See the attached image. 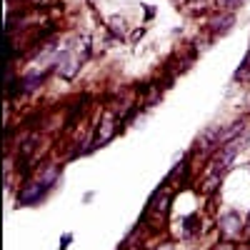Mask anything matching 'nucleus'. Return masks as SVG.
<instances>
[{"instance_id":"1","label":"nucleus","mask_w":250,"mask_h":250,"mask_svg":"<svg viewBox=\"0 0 250 250\" xmlns=\"http://www.w3.org/2000/svg\"><path fill=\"white\" fill-rule=\"evenodd\" d=\"M240 145H243L240 138H238V140H230V143H225V145H220V153L213 158V173H223L228 165L235 160V155H238V150H240Z\"/></svg>"},{"instance_id":"2","label":"nucleus","mask_w":250,"mask_h":250,"mask_svg":"<svg viewBox=\"0 0 250 250\" xmlns=\"http://www.w3.org/2000/svg\"><path fill=\"white\" fill-rule=\"evenodd\" d=\"M218 228H220V235H223L225 240H235V238L240 235V230H243V218H240V213H238V210L223 213Z\"/></svg>"},{"instance_id":"3","label":"nucleus","mask_w":250,"mask_h":250,"mask_svg":"<svg viewBox=\"0 0 250 250\" xmlns=\"http://www.w3.org/2000/svg\"><path fill=\"white\" fill-rule=\"evenodd\" d=\"M45 190L48 188L43 183H25L23 188H20V193H18V205H35V203H40V198H43Z\"/></svg>"},{"instance_id":"4","label":"nucleus","mask_w":250,"mask_h":250,"mask_svg":"<svg viewBox=\"0 0 250 250\" xmlns=\"http://www.w3.org/2000/svg\"><path fill=\"white\" fill-rule=\"evenodd\" d=\"M233 23H235V15L233 13H223L220 18L210 20V30H213V35H225L228 30L233 28Z\"/></svg>"},{"instance_id":"5","label":"nucleus","mask_w":250,"mask_h":250,"mask_svg":"<svg viewBox=\"0 0 250 250\" xmlns=\"http://www.w3.org/2000/svg\"><path fill=\"white\" fill-rule=\"evenodd\" d=\"M245 130V120H235V123H230L228 128H223V133H220V145H225V143H230V140H238V135Z\"/></svg>"},{"instance_id":"6","label":"nucleus","mask_w":250,"mask_h":250,"mask_svg":"<svg viewBox=\"0 0 250 250\" xmlns=\"http://www.w3.org/2000/svg\"><path fill=\"white\" fill-rule=\"evenodd\" d=\"M40 83H43V75H40V73H30V75H25L23 80H20V90H23V93H33Z\"/></svg>"},{"instance_id":"7","label":"nucleus","mask_w":250,"mask_h":250,"mask_svg":"<svg viewBox=\"0 0 250 250\" xmlns=\"http://www.w3.org/2000/svg\"><path fill=\"white\" fill-rule=\"evenodd\" d=\"M240 3H243V0H215V5H218L220 13H233Z\"/></svg>"},{"instance_id":"8","label":"nucleus","mask_w":250,"mask_h":250,"mask_svg":"<svg viewBox=\"0 0 250 250\" xmlns=\"http://www.w3.org/2000/svg\"><path fill=\"white\" fill-rule=\"evenodd\" d=\"M58 173H60V168H58V165H53V168H48V170H45V175H43V180H40V183H43L45 188H53V183H55Z\"/></svg>"},{"instance_id":"9","label":"nucleus","mask_w":250,"mask_h":250,"mask_svg":"<svg viewBox=\"0 0 250 250\" xmlns=\"http://www.w3.org/2000/svg\"><path fill=\"white\" fill-rule=\"evenodd\" d=\"M218 183H220V173H210V178L205 180V188H203V190H205V193H213L215 188H218Z\"/></svg>"},{"instance_id":"10","label":"nucleus","mask_w":250,"mask_h":250,"mask_svg":"<svg viewBox=\"0 0 250 250\" xmlns=\"http://www.w3.org/2000/svg\"><path fill=\"white\" fill-rule=\"evenodd\" d=\"M35 143H38V135H30V138L23 143V148H20V155H30L33 148H35Z\"/></svg>"},{"instance_id":"11","label":"nucleus","mask_w":250,"mask_h":250,"mask_svg":"<svg viewBox=\"0 0 250 250\" xmlns=\"http://www.w3.org/2000/svg\"><path fill=\"white\" fill-rule=\"evenodd\" d=\"M110 28H113V33H115V35H120V38L125 35V23H123L120 18H113V20H110Z\"/></svg>"},{"instance_id":"12","label":"nucleus","mask_w":250,"mask_h":250,"mask_svg":"<svg viewBox=\"0 0 250 250\" xmlns=\"http://www.w3.org/2000/svg\"><path fill=\"white\" fill-rule=\"evenodd\" d=\"M70 240H73V233H65L60 238V245H58V250H68V245H70Z\"/></svg>"},{"instance_id":"13","label":"nucleus","mask_w":250,"mask_h":250,"mask_svg":"<svg viewBox=\"0 0 250 250\" xmlns=\"http://www.w3.org/2000/svg\"><path fill=\"white\" fill-rule=\"evenodd\" d=\"M213 250H235V245H233L230 240H223V243H218Z\"/></svg>"},{"instance_id":"14","label":"nucleus","mask_w":250,"mask_h":250,"mask_svg":"<svg viewBox=\"0 0 250 250\" xmlns=\"http://www.w3.org/2000/svg\"><path fill=\"white\" fill-rule=\"evenodd\" d=\"M158 250H173V245H160Z\"/></svg>"},{"instance_id":"15","label":"nucleus","mask_w":250,"mask_h":250,"mask_svg":"<svg viewBox=\"0 0 250 250\" xmlns=\"http://www.w3.org/2000/svg\"><path fill=\"white\" fill-rule=\"evenodd\" d=\"M245 225H248V228H250V213H248V218H245Z\"/></svg>"}]
</instances>
